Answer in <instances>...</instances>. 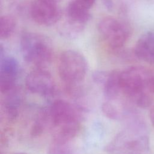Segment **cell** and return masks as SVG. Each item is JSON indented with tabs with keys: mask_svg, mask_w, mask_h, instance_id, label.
Masks as SVG:
<instances>
[{
	"mask_svg": "<svg viewBox=\"0 0 154 154\" xmlns=\"http://www.w3.org/2000/svg\"><path fill=\"white\" fill-rule=\"evenodd\" d=\"M52 132V140L70 142L81 128V108L67 101L54 100L48 108Z\"/></svg>",
	"mask_w": 154,
	"mask_h": 154,
	"instance_id": "1",
	"label": "cell"
},
{
	"mask_svg": "<svg viewBox=\"0 0 154 154\" xmlns=\"http://www.w3.org/2000/svg\"><path fill=\"white\" fill-rule=\"evenodd\" d=\"M154 78L152 73L142 66H132L120 72L121 91L140 106L150 103L149 90H153Z\"/></svg>",
	"mask_w": 154,
	"mask_h": 154,
	"instance_id": "2",
	"label": "cell"
},
{
	"mask_svg": "<svg viewBox=\"0 0 154 154\" xmlns=\"http://www.w3.org/2000/svg\"><path fill=\"white\" fill-rule=\"evenodd\" d=\"M58 68L67 92L74 96L80 94L87 70L84 56L78 51L66 50L60 56Z\"/></svg>",
	"mask_w": 154,
	"mask_h": 154,
	"instance_id": "3",
	"label": "cell"
},
{
	"mask_svg": "<svg viewBox=\"0 0 154 154\" xmlns=\"http://www.w3.org/2000/svg\"><path fill=\"white\" fill-rule=\"evenodd\" d=\"M20 49L23 60L38 69H43L51 63L52 48L46 36L35 32L24 33L20 41Z\"/></svg>",
	"mask_w": 154,
	"mask_h": 154,
	"instance_id": "4",
	"label": "cell"
},
{
	"mask_svg": "<svg viewBox=\"0 0 154 154\" xmlns=\"http://www.w3.org/2000/svg\"><path fill=\"white\" fill-rule=\"evenodd\" d=\"M98 31L112 49H119L128 39L129 31L126 26L112 17H105L98 23Z\"/></svg>",
	"mask_w": 154,
	"mask_h": 154,
	"instance_id": "5",
	"label": "cell"
},
{
	"mask_svg": "<svg viewBox=\"0 0 154 154\" xmlns=\"http://www.w3.org/2000/svg\"><path fill=\"white\" fill-rule=\"evenodd\" d=\"M25 84L31 93L44 97H52L56 91L51 75L44 69L37 68L29 72L26 77Z\"/></svg>",
	"mask_w": 154,
	"mask_h": 154,
	"instance_id": "6",
	"label": "cell"
},
{
	"mask_svg": "<svg viewBox=\"0 0 154 154\" xmlns=\"http://www.w3.org/2000/svg\"><path fill=\"white\" fill-rule=\"evenodd\" d=\"M31 16L37 23L49 26L55 25L61 19L62 12L57 4L35 0L31 7Z\"/></svg>",
	"mask_w": 154,
	"mask_h": 154,
	"instance_id": "7",
	"label": "cell"
},
{
	"mask_svg": "<svg viewBox=\"0 0 154 154\" xmlns=\"http://www.w3.org/2000/svg\"><path fill=\"white\" fill-rule=\"evenodd\" d=\"M19 70L16 59L11 57H0V90L2 94L16 87Z\"/></svg>",
	"mask_w": 154,
	"mask_h": 154,
	"instance_id": "8",
	"label": "cell"
},
{
	"mask_svg": "<svg viewBox=\"0 0 154 154\" xmlns=\"http://www.w3.org/2000/svg\"><path fill=\"white\" fill-rule=\"evenodd\" d=\"M134 54L140 60L150 64H154V32H147L137 40Z\"/></svg>",
	"mask_w": 154,
	"mask_h": 154,
	"instance_id": "9",
	"label": "cell"
},
{
	"mask_svg": "<svg viewBox=\"0 0 154 154\" xmlns=\"http://www.w3.org/2000/svg\"><path fill=\"white\" fill-rule=\"evenodd\" d=\"M5 95L3 100V107L5 114L9 120H14L19 114V109L22 103V93L16 87Z\"/></svg>",
	"mask_w": 154,
	"mask_h": 154,
	"instance_id": "10",
	"label": "cell"
},
{
	"mask_svg": "<svg viewBox=\"0 0 154 154\" xmlns=\"http://www.w3.org/2000/svg\"><path fill=\"white\" fill-rule=\"evenodd\" d=\"M90 18L91 14L88 9L79 5L74 0L68 4L66 8V19L85 26Z\"/></svg>",
	"mask_w": 154,
	"mask_h": 154,
	"instance_id": "11",
	"label": "cell"
},
{
	"mask_svg": "<svg viewBox=\"0 0 154 154\" xmlns=\"http://www.w3.org/2000/svg\"><path fill=\"white\" fill-rule=\"evenodd\" d=\"M120 75L119 71H109L106 80L102 85L104 94L108 100H113L116 99L121 91Z\"/></svg>",
	"mask_w": 154,
	"mask_h": 154,
	"instance_id": "12",
	"label": "cell"
},
{
	"mask_svg": "<svg viewBox=\"0 0 154 154\" xmlns=\"http://www.w3.org/2000/svg\"><path fill=\"white\" fill-rule=\"evenodd\" d=\"M51 128V122L48 109L44 108L37 116L31 127V134L33 137H38Z\"/></svg>",
	"mask_w": 154,
	"mask_h": 154,
	"instance_id": "13",
	"label": "cell"
},
{
	"mask_svg": "<svg viewBox=\"0 0 154 154\" xmlns=\"http://www.w3.org/2000/svg\"><path fill=\"white\" fill-rule=\"evenodd\" d=\"M84 25L66 19L64 22L61 25L60 32L64 37L73 38L78 36L84 30Z\"/></svg>",
	"mask_w": 154,
	"mask_h": 154,
	"instance_id": "14",
	"label": "cell"
},
{
	"mask_svg": "<svg viewBox=\"0 0 154 154\" xmlns=\"http://www.w3.org/2000/svg\"><path fill=\"white\" fill-rule=\"evenodd\" d=\"M16 20L10 15H4L0 19V37L1 39L9 38L16 28Z\"/></svg>",
	"mask_w": 154,
	"mask_h": 154,
	"instance_id": "15",
	"label": "cell"
},
{
	"mask_svg": "<svg viewBox=\"0 0 154 154\" xmlns=\"http://www.w3.org/2000/svg\"><path fill=\"white\" fill-rule=\"evenodd\" d=\"M48 154H72L70 142H61L52 140L49 147Z\"/></svg>",
	"mask_w": 154,
	"mask_h": 154,
	"instance_id": "16",
	"label": "cell"
},
{
	"mask_svg": "<svg viewBox=\"0 0 154 154\" xmlns=\"http://www.w3.org/2000/svg\"><path fill=\"white\" fill-rule=\"evenodd\" d=\"M79 5L90 10L95 2L96 0H74Z\"/></svg>",
	"mask_w": 154,
	"mask_h": 154,
	"instance_id": "17",
	"label": "cell"
},
{
	"mask_svg": "<svg viewBox=\"0 0 154 154\" xmlns=\"http://www.w3.org/2000/svg\"><path fill=\"white\" fill-rule=\"evenodd\" d=\"M103 4L108 10H111L113 8V0H101Z\"/></svg>",
	"mask_w": 154,
	"mask_h": 154,
	"instance_id": "18",
	"label": "cell"
},
{
	"mask_svg": "<svg viewBox=\"0 0 154 154\" xmlns=\"http://www.w3.org/2000/svg\"><path fill=\"white\" fill-rule=\"evenodd\" d=\"M149 117H150V121H151L152 123L154 126V106H152L151 108V109H150Z\"/></svg>",
	"mask_w": 154,
	"mask_h": 154,
	"instance_id": "19",
	"label": "cell"
},
{
	"mask_svg": "<svg viewBox=\"0 0 154 154\" xmlns=\"http://www.w3.org/2000/svg\"><path fill=\"white\" fill-rule=\"evenodd\" d=\"M43 1L50 2V3H52L54 4H57L61 0H43Z\"/></svg>",
	"mask_w": 154,
	"mask_h": 154,
	"instance_id": "20",
	"label": "cell"
},
{
	"mask_svg": "<svg viewBox=\"0 0 154 154\" xmlns=\"http://www.w3.org/2000/svg\"><path fill=\"white\" fill-rule=\"evenodd\" d=\"M14 154H26V153H14Z\"/></svg>",
	"mask_w": 154,
	"mask_h": 154,
	"instance_id": "21",
	"label": "cell"
},
{
	"mask_svg": "<svg viewBox=\"0 0 154 154\" xmlns=\"http://www.w3.org/2000/svg\"><path fill=\"white\" fill-rule=\"evenodd\" d=\"M153 91H154V82H153Z\"/></svg>",
	"mask_w": 154,
	"mask_h": 154,
	"instance_id": "22",
	"label": "cell"
}]
</instances>
